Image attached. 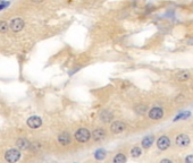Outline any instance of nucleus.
Masks as SVG:
<instances>
[{
    "mask_svg": "<svg viewBox=\"0 0 193 163\" xmlns=\"http://www.w3.org/2000/svg\"><path fill=\"white\" fill-rule=\"evenodd\" d=\"M3 157H5V161L7 163H16L21 160L22 154L18 148H10V150H7L5 152Z\"/></svg>",
    "mask_w": 193,
    "mask_h": 163,
    "instance_id": "f257e3e1",
    "label": "nucleus"
},
{
    "mask_svg": "<svg viewBox=\"0 0 193 163\" xmlns=\"http://www.w3.org/2000/svg\"><path fill=\"white\" fill-rule=\"evenodd\" d=\"M74 138L75 141L79 143H86L89 142L90 138H91V133H90L89 129H86V128H79V129L75 131L74 134Z\"/></svg>",
    "mask_w": 193,
    "mask_h": 163,
    "instance_id": "f03ea898",
    "label": "nucleus"
},
{
    "mask_svg": "<svg viewBox=\"0 0 193 163\" xmlns=\"http://www.w3.org/2000/svg\"><path fill=\"white\" fill-rule=\"evenodd\" d=\"M148 116H149V118H150L151 120H160L164 117L163 108H160V106H153V108H151L149 110Z\"/></svg>",
    "mask_w": 193,
    "mask_h": 163,
    "instance_id": "7ed1b4c3",
    "label": "nucleus"
},
{
    "mask_svg": "<svg viewBox=\"0 0 193 163\" xmlns=\"http://www.w3.org/2000/svg\"><path fill=\"white\" fill-rule=\"evenodd\" d=\"M24 25H25L24 21H23L22 18L16 17V18H13L12 19V22H10V24H9V27L13 32L17 33V32H21V31L24 28Z\"/></svg>",
    "mask_w": 193,
    "mask_h": 163,
    "instance_id": "20e7f679",
    "label": "nucleus"
},
{
    "mask_svg": "<svg viewBox=\"0 0 193 163\" xmlns=\"http://www.w3.org/2000/svg\"><path fill=\"white\" fill-rule=\"evenodd\" d=\"M26 125L31 129H39L42 126V119L38 116H32L26 120Z\"/></svg>",
    "mask_w": 193,
    "mask_h": 163,
    "instance_id": "39448f33",
    "label": "nucleus"
},
{
    "mask_svg": "<svg viewBox=\"0 0 193 163\" xmlns=\"http://www.w3.org/2000/svg\"><path fill=\"white\" fill-rule=\"evenodd\" d=\"M169 146H170V139L168 136L163 135L157 139V147L160 151H166L167 148H169Z\"/></svg>",
    "mask_w": 193,
    "mask_h": 163,
    "instance_id": "423d86ee",
    "label": "nucleus"
},
{
    "mask_svg": "<svg viewBox=\"0 0 193 163\" xmlns=\"http://www.w3.org/2000/svg\"><path fill=\"white\" fill-rule=\"evenodd\" d=\"M91 137L94 142H102L106 137H107V133L104 128H95L91 134Z\"/></svg>",
    "mask_w": 193,
    "mask_h": 163,
    "instance_id": "0eeeda50",
    "label": "nucleus"
},
{
    "mask_svg": "<svg viewBox=\"0 0 193 163\" xmlns=\"http://www.w3.org/2000/svg\"><path fill=\"white\" fill-rule=\"evenodd\" d=\"M126 127L127 126H126L125 122H123V121H120V120H116V121H114V122H111L110 130L113 134H120L126 129Z\"/></svg>",
    "mask_w": 193,
    "mask_h": 163,
    "instance_id": "6e6552de",
    "label": "nucleus"
},
{
    "mask_svg": "<svg viewBox=\"0 0 193 163\" xmlns=\"http://www.w3.org/2000/svg\"><path fill=\"white\" fill-rule=\"evenodd\" d=\"M57 141L61 146H68L72 143V136L67 131H64V133L59 134L58 137H57Z\"/></svg>",
    "mask_w": 193,
    "mask_h": 163,
    "instance_id": "1a4fd4ad",
    "label": "nucleus"
},
{
    "mask_svg": "<svg viewBox=\"0 0 193 163\" xmlns=\"http://www.w3.org/2000/svg\"><path fill=\"white\" fill-rule=\"evenodd\" d=\"M175 143L177 146H181V147H186L190 144V137L186 134H180V135L176 136V139H175Z\"/></svg>",
    "mask_w": 193,
    "mask_h": 163,
    "instance_id": "9d476101",
    "label": "nucleus"
},
{
    "mask_svg": "<svg viewBox=\"0 0 193 163\" xmlns=\"http://www.w3.org/2000/svg\"><path fill=\"white\" fill-rule=\"evenodd\" d=\"M99 117H100L99 119H100L104 124H109V122L114 119L113 112H111L110 110H108V109L102 110V111L100 112V116H99Z\"/></svg>",
    "mask_w": 193,
    "mask_h": 163,
    "instance_id": "9b49d317",
    "label": "nucleus"
},
{
    "mask_svg": "<svg viewBox=\"0 0 193 163\" xmlns=\"http://www.w3.org/2000/svg\"><path fill=\"white\" fill-rule=\"evenodd\" d=\"M30 144L31 142L28 141V138H25V137H21L16 141V147L18 148L19 151H26L30 148Z\"/></svg>",
    "mask_w": 193,
    "mask_h": 163,
    "instance_id": "f8f14e48",
    "label": "nucleus"
},
{
    "mask_svg": "<svg viewBox=\"0 0 193 163\" xmlns=\"http://www.w3.org/2000/svg\"><path fill=\"white\" fill-rule=\"evenodd\" d=\"M153 142H155V136L153 135H148L141 141V145H142V147H143L144 150H148V148H150L151 146H152Z\"/></svg>",
    "mask_w": 193,
    "mask_h": 163,
    "instance_id": "ddd939ff",
    "label": "nucleus"
},
{
    "mask_svg": "<svg viewBox=\"0 0 193 163\" xmlns=\"http://www.w3.org/2000/svg\"><path fill=\"white\" fill-rule=\"evenodd\" d=\"M107 156V152L104 151V148H99L94 152V159L97 161H104Z\"/></svg>",
    "mask_w": 193,
    "mask_h": 163,
    "instance_id": "4468645a",
    "label": "nucleus"
},
{
    "mask_svg": "<svg viewBox=\"0 0 193 163\" xmlns=\"http://www.w3.org/2000/svg\"><path fill=\"white\" fill-rule=\"evenodd\" d=\"M127 157L124 153H117L113 159V163H126Z\"/></svg>",
    "mask_w": 193,
    "mask_h": 163,
    "instance_id": "2eb2a0df",
    "label": "nucleus"
},
{
    "mask_svg": "<svg viewBox=\"0 0 193 163\" xmlns=\"http://www.w3.org/2000/svg\"><path fill=\"white\" fill-rule=\"evenodd\" d=\"M130 154H131V156H132L133 159H138V157L141 156V154H142L141 147H139V146H134V147L131 148Z\"/></svg>",
    "mask_w": 193,
    "mask_h": 163,
    "instance_id": "dca6fc26",
    "label": "nucleus"
},
{
    "mask_svg": "<svg viewBox=\"0 0 193 163\" xmlns=\"http://www.w3.org/2000/svg\"><path fill=\"white\" fill-rule=\"evenodd\" d=\"M134 111L136 112L138 115L143 116V115H145V113H147V111H148V106H145V104H139V106H135Z\"/></svg>",
    "mask_w": 193,
    "mask_h": 163,
    "instance_id": "f3484780",
    "label": "nucleus"
},
{
    "mask_svg": "<svg viewBox=\"0 0 193 163\" xmlns=\"http://www.w3.org/2000/svg\"><path fill=\"white\" fill-rule=\"evenodd\" d=\"M191 116V112H182V113H180V115L176 116V118H175L174 120H182V119H186V118H189Z\"/></svg>",
    "mask_w": 193,
    "mask_h": 163,
    "instance_id": "a211bd4d",
    "label": "nucleus"
},
{
    "mask_svg": "<svg viewBox=\"0 0 193 163\" xmlns=\"http://www.w3.org/2000/svg\"><path fill=\"white\" fill-rule=\"evenodd\" d=\"M9 30V24H7L6 22H0V33H6Z\"/></svg>",
    "mask_w": 193,
    "mask_h": 163,
    "instance_id": "6ab92c4d",
    "label": "nucleus"
},
{
    "mask_svg": "<svg viewBox=\"0 0 193 163\" xmlns=\"http://www.w3.org/2000/svg\"><path fill=\"white\" fill-rule=\"evenodd\" d=\"M177 78L180 79L181 82H185V81H187V79L190 78V74H189V72H181V74H178Z\"/></svg>",
    "mask_w": 193,
    "mask_h": 163,
    "instance_id": "aec40b11",
    "label": "nucleus"
},
{
    "mask_svg": "<svg viewBox=\"0 0 193 163\" xmlns=\"http://www.w3.org/2000/svg\"><path fill=\"white\" fill-rule=\"evenodd\" d=\"M40 147H41V144L38 142H33L30 144V150H32V151H37V150H39Z\"/></svg>",
    "mask_w": 193,
    "mask_h": 163,
    "instance_id": "412c9836",
    "label": "nucleus"
},
{
    "mask_svg": "<svg viewBox=\"0 0 193 163\" xmlns=\"http://www.w3.org/2000/svg\"><path fill=\"white\" fill-rule=\"evenodd\" d=\"M185 163H193V154L192 155H187L185 157Z\"/></svg>",
    "mask_w": 193,
    "mask_h": 163,
    "instance_id": "4be33fe9",
    "label": "nucleus"
},
{
    "mask_svg": "<svg viewBox=\"0 0 193 163\" xmlns=\"http://www.w3.org/2000/svg\"><path fill=\"white\" fill-rule=\"evenodd\" d=\"M9 6V2L8 1H6V2H1L0 3V10H3V8H6V7Z\"/></svg>",
    "mask_w": 193,
    "mask_h": 163,
    "instance_id": "5701e85b",
    "label": "nucleus"
},
{
    "mask_svg": "<svg viewBox=\"0 0 193 163\" xmlns=\"http://www.w3.org/2000/svg\"><path fill=\"white\" fill-rule=\"evenodd\" d=\"M159 163H173L172 161L169 160V159H163V160L160 161Z\"/></svg>",
    "mask_w": 193,
    "mask_h": 163,
    "instance_id": "b1692460",
    "label": "nucleus"
},
{
    "mask_svg": "<svg viewBox=\"0 0 193 163\" xmlns=\"http://www.w3.org/2000/svg\"><path fill=\"white\" fill-rule=\"evenodd\" d=\"M33 1H35V2H41V1H43V0H33Z\"/></svg>",
    "mask_w": 193,
    "mask_h": 163,
    "instance_id": "393cba45",
    "label": "nucleus"
},
{
    "mask_svg": "<svg viewBox=\"0 0 193 163\" xmlns=\"http://www.w3.org/2000/svg\"><path fill=\"white\" fill-rule=\"evenodd\" d=\"M0 1H1V0H0Z\"/></svg>",
    "mask_w": 193,
    "mask_h": 163,
    "instance_id": "a878e982",
    "label": "nucleus"
}]
</instances>
